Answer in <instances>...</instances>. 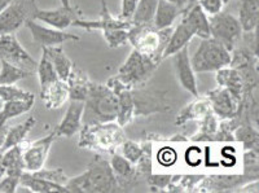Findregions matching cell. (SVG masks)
<instances>
[{
    "label": "cell",
    "mask_w": 259,
    "mask_h": 193,
    "mask_svg": "<svg viewBox=\"0 0 259 193\" xmlns=\"http://www.w3.org/2000/svg\"><path fill=\"white\" fill-rule=\"evenodd\" d=\"M118 185L119 181L109 162L101 156H95L84 173L69 178L65 188L74 193H105L117 192Z\"/></svg>",
    "instance_id": "6da1fadb"
},
{
    "label": "cell",
    "mask_w": 259,
    "mask_h": 193,
    "mask_svg": "<svg viewBox=\"0 0 259 193\" xmlns=\"http://www.w3.org/2000/svg\"><path fill=\"white\" fill-rule=\"evenodd\" d=\"M118 115V96L108 85H90L84 100L82 122L84 125L114 122Z\"/></svg>",
    "instance_id": "7a4b0ae2"
},
{
    "label": "cell",
    "mask_w": 259,
    "mask_h": 193,
    "mask_svg": "<svg viewBox=\"0 0 259 193\" xmlns=\"http://www.w3.org/2000/svg\"><path fill=\"white\" fill-rule=\"evenodd\" d=\"M171 31L172 27L158 30L153 25H133L128 30V43L139 53L161 62Z\"/></svg>",
    "instance_id": "3957f363"
},
{
    "label": "cell",
    "mask_w": 259,
    "mask_h": 193,
    "mask_svg": "<svg viewBox=\"0 0 259 193\" xmlns=\"http://www.w3.org/2000/svg\"><path fill=\"white\" fill-rule=\"evenodd\" d=\"M124 141L122 127L118 123H95L84 125L79 145L96 150L114 153V149Z\"/></svg>",
    "instance_id": "277c9868"
},
{
    "label": "cell",
    "mask_w": 259,
    "mask_h": 193,
    "mask_svg": "<svg viewBox=\"0 0 259 193\" xmlns=\"http://www.w3.org/2000/svg\"><path fill=\"white\" fill-rule=\"evenodd\" d=\"M231 61L232 52L211 36L201 39L200 46L191 59L194 73L218 71L222 67L230 66Z\"/></svg>",
    "instance_id": "5b68a950"
},
{
    "label": "cell",
    "mask_w": 259,
    "mask_h": 193,
    "mask_svg": "<svg viewBox=\"0 0 259 193\" xmlns=\"http://www.w3.org/2000/svg\"><path fill=\"white\" fill-rule=\"evenodd\" d=\"M158 65L159 62L154 59L134 50L128 56V59L119 67L115 79L124 87L131 88L143 81H147Z\"/></svg>",
    "instance_id": "8992f818"
},
{
    "label": "cell",
    "mask_w": 259,
    "mask_h": 193,
    "mask_svg": "<svg viewBox=\"0 0 259 193\" xmlns=\"http://www.w3.org/2000/svg\"><path fill=\"white\" fill-rule=\"evenodd\" d=\"M36 9L35 0H12L0 12V34H15L27 21L34 20Z\"/></svg>",
    "instance_id": "52a82bcc"
},
{
    "label": "cell",
    "mask_w": 259,
    "mask_h": 193,
    "mask_svg": "<svg viewBox=\"0 0 259 193\" xmlns=\"http://www.w3.org/2000/svg\"><path fill=\"white\" fill-rule=\"evenodd\" d=\"M210 21V35L215 41L221 42L224 47L232 52L236 44L239 43L242 36V27L239 18L231 13L219 12L211 16Z\"/></svg>",
    "instance_id": "ba28073f"
},
{
    "label": "cell",
    "mask_w": 259,
    "mask_h": 193,
    "mask_svg": "<svg viewBox=\"0 0 259 193\" xmlns=\"http://www.w3.org/2000/svg\"><path fill=\"white\" fill-rule=\"evenodd\" d=\"M0 60L16 65L30 73H36L38 62L21 46L15 34H0Z\"/></svg>",
    "instance_id": "9c48e42d"
},
{
    "label": "cell",
    "mask_w": 259,
    "mask_h": 193,
    "mask_svg": "<svg viewBox=\"0 0 259 193\" xmlns=\"http://www.w3.org/2000/svg\"><path fill=\"white\" fill-rule=\"evenodd\" d=\"M26 26L31 32L34 43L40 44L41 47H55V46H61L65 42L80 41L79 36L74 35L71 32L51 26H45V25L38 24L35 20L27 21Z\"/></svg>",
    "instance_id": "30bf717a"
},
{
    "label": "cell",
    "mask_w": 259,
    "mask_h": 193,
    "mask_svg": "<svg viewBox=\"0 0 259 193\" xmlns=\"http://www.w3.org/2000/svg\"><path fill=\"white\" fill-rule=\"evenodd\" d=\"M56 138V132L53 130L52 132L46 135L45 138L27 144L26 149L22 152L25 171H38L45 167L51 146Z\"/></svg>",
    "instance_id": "8fae6325"
},
{
    "label": "cell",
    "mask_w": 259,
    "mask_h": 193,
    "mask_svg": "<svg viewBox=\"0 0 259 193\" xmlns=\"http://www.w3.org/2000/svg\"><path fill=\"white\" fill-rule=\"evenodd\" d=\"M174 56V65L177 70L178 81L180 86L189 94L193 95L194 97H200L198 94V86L196 81V73L192 67L191 56H189V47L186 46L182 50L178 51Z\"/></svg>",
    "instance_id": "7c38bea8"
},
{
    "label": "cell",
    "mask_w": 259,
    "mask_h": 193,
    "mask_svg": "<svg viewBox=\"0 0 259 193\" xmlns=\"http://www.w3.org/2000/svg\"><path fill=\"white\" fill-rule=\"evenodd\" d=\"M71 26L80 27V29H84L87 31H104V30L109 29H130L133 26V22L131 21L122 20L121 17H113L109 13V9L106 8L105 2L103 0V11H101V15L99 20H82V18H75L73 21V25Z\"/></svg>",
    "instance_id": "4fadbf2b"
},
{
    "label": "cell",
    "mask_w": 259,
    "mask_h": 193,
    "mask_svg": "<svg viewBox=\"0 0 259 193\" xmlns=\"http://www.w3.org/2000/svg\"><path fill=\"white\" fill-rule=\"evenodd\" d=\"M209 103L211 111L222 120H231L240 111V104L233 99L232 95L223 87L209 92Z\"/></svg>",
    "instance_id": "5bb4252c"
},
{
    "label": "cell",
    "mask_w": 259,
    "mask_h": 193,
    "mask_svg": "<svg viewBox=\"0 0 259 193\" xmlns=\"http://www.w3.org/2000/svg\"><path fill=\"white\" fill-rule=\"evenodd\" d=\"M83 110H84V101L70 100L68 111L65 113L64 118L61 120L59 126L55 129L57 138L59 136L71 138L73 135H75L79 131L83 118Z\"/></svg>",
    "instance_id": "9a60e30c"
},
{
    "label": "cell",
    "mask_w": 259,
    "mask_h": 193,
    "mask_svg": "<svg viewBox=\"0 0 259 193\" xmlns=\"http://www.w3.org/2000/svg\"><path fill=\"white\" fill-rule=\"evenodd\" d=\"M77 18V15L74 12V9H66L64 7L59 9H51V11H45V9H36L34 20L40 21L47 26L55 27L59 30L68 29L73 25V21Z\"/></svg>",
    "instance_id": "2e32d148"
},
{
    "label": "cell",
    "mask_w": 259,
    "mask_h": 193,
    "mask_svg": "<svg viewBox=\"0 0 259 193\" xmlns=\"http://www.w3.org/2000/svg\"><path fill=\"white\" fill-rule=\"evenodd\" d=\"M194 31L191 27V25L186 21V18L183 17L182 21L177 25L175 29H172L171 31V35L168 38L167 44H166L165 50H163V53H162V61L170 56L175 55L178 51L182 50L183 47L188 46L189 42L194 38Z\"/></svg>",
    "instance_id": "e0dca14e"
},
{
    "label": "cell",
    "mask_w": 259,
    "mask_h": 193,
    "mask_svg": "<svg viewBox=\"0 0 259 193\" xmlns=\"http://www.w3.org/2000/svg\"><path fill=\"white\" fill-rule=\"evenodd\" d=\"M217 82H218L219 87L226 88L232 95L233 99L241 105V101L244 99L245 85L242 76L235 67L226 66L219 69L217 71Z\"/></svg>",
    "instance_id": "ac0fdd59"
},
{
    "label": "cell",
    "mask_w": 259,
    "mask_h": 193,
    "mask_svg": "<svg viewBox=\"0 0 259 193\" xmlns=\"http://www.w3.org/2000/svg\"><path fill=\"white\" fill-rule=\"evenodd\" d=\"M184 9L186 8H182L168 0H158L152 25L158 30L172 27L175 20L183 15Z\"/></svg>",
    "instance_id": "d6986e66"
},
{
    "label": "cell",
    "mask_w": 259,
    "mask_h": 193,
    "mask_svg": "<svg viewBox=\"0 0 259 193\" xmlns=\"http://www.w3.org/2000/svg\"><path fill=\"white\" fill-rule=\"evenodd\" d=\"M22 144L15 145L12 148L3 150L2 158H0V176L4 175H17L25 171L24 158H22Z\"/></svg>",
    "instance_id": "ffe728a7"
},
{
    "label": "cell",
    "mask_w": 259,
    "mask_h": 193,
    "mask_svg": "<svg viewBox=\"0 0 259 193\" xmlns=\"http://www.w3.org/2000/svg\"><path fill=\"white\" fill-rule=\"evenodd\" d=\"M183 17L191 25L193 29L194 35L201 39L210 38V21L207 18V15L202 11L197 3L192 4L188 8L184 9Z\"/></svg>",
    "instance_id": "44dd1931"
},
{
    "label": "cell",
    "mask_w": 259,
    "mask_h": 193,
    "mask_svg": "<svg viewBox=\"0 0 259 193\" xmlns=\"http://www.w3.org/2000/svg\"><path fill=\"white\" fill-rule=\"evenodd\" d=\"M20 185L25 187L27 192L48 193V192H68L65 185L46 180L43 178L34 175L31 171H24L20 176Z\"/></svg>",
    "instance_id": "7402d4cb"
},
{
    "label": "cell",
    "mask_w": 259,
    "mask_h": 193,
    "mask_svg": "<svg viewBox=\"0 0 259 193\" xmlns=\"http://www.w3.org/2000/svg\"><path fill=\"white\" fill-rule=\"evenodd\" d=\"M40 97L45 101L46 108L60 109L69 100V88L66 82L59 79L48 86L45 91H40Z\"/></svg>",
    "instance_id": "603a6c76"
},
{
    "label": "cell",
    "mask_w": 259,
    "mask_h": 193,
    "mask_svg": "<svg viewBox=\"0 0 259 193\" xmlns=\"http://www.w3.org/2000/svg\"><path fill=\"white\" fill-rule=\"evenodd\" d=\"M239 21L244 32L256 31L259 24V0H241Z\"/></svg>",
    "instance_id": "cb8c5ba5"
},
{
    "label": "cell",
    "mask_w": 259,
    "mask_h": 193,
    "mask_svg": "<svg viewBox=\"0 0 259 193\" xmlns=\"http://www.w3.org/2000/svg\"><path fill=\"white\" fill-rule=\"evenodd\" d=\"M43 51L48 55L51 62H52L55 70H56L57 75L61 81L66 82L70 75L71 70L74 69V64L71 60L69 59L68 55L64 52L60 46H55V47H43Z\"/></svg>",
    "instance_id": "d4e9b609"
},
{
    "label": "cell",
    "mask_w": 259,
    "mask_h": 193,
    "mask_svg": "<svg viewBox=\"0 0 259 193\" xmlns=\"http://www.w3.org/2000/svg\"><path fill=\"white\" fill-rule=\"evenodd\" d=\"M118 96V115L117 123L121 127H124L133 121L135 115V103L131 88H122L115 92Z\"/></svg>",
    "instance_id": "484cf974"
},
{
    "label": "cell",
    "mask_w": 259,
    "mask_h": 193,
    "mask_svg": "<svg viewBox=\"0 0 259 193\" xmlns=\"http://www.w3.org/2000/svg\"><path fill=\"white\" fill-rule=\"evenodd\" d=\"M66 85H68L69 88V100L84 101L87 94H89L91 82H90V79L87 78V75L82 70L74 66L68 81H66Z\"/></svg>",
    "instance_id": "4316f807"
},
{
    "label": "cell",
    "mask_w": 259,
    "mask_h": 193,
    "mask_svg": "<svg viewBox=\"0 0 259 193\" xmlns=\"http://www.w3.org/2000/svg\"><path fill=\"white\" fill-rule=\"evenodd\" d=\"M35 125H36V118L30 115L26 121L18 123V125H16V126L7 130L6 140H4V144L0 150L3 152V150L8 149V148H12V146L20 145V144L24 143L27 134L31 131L32 127L35 126Z\"/></svg>",
    "instance_id": "83f0119b"
},
{
    "label": "cell",
    "mask_w": 259,
    "mask_h": 193,
    "mask_svg": "<svg viewBox=\"0 0 259 193\" xmlns=\"http://www.w3.org/2000/svg\"><path fill=\"white\" fill-rule=\"evenodd\" d=\"M198 99V97H197ZM211 111L210 108V103L207 99H198L194 103L189 104L186 109H183L180 111V114L177 118V125H184V123L189 122L191 120H197V118H202Z\"/></svg>",
    "instance_id": "f1b7e54d"
},
{
    "label": "cell",
    "mask_w": 259,
    "mask_h": 193,
    "mask_svg": "<svg viewBox=\"0 0 259 193\" xmlns=\"http://www.w3.org/2000/svg\"><path fill=\"white\" fill-rule=\"evenodd\" d=\"M36 74H38L39 85H40V91H45L50 85L59 81V75H57L55 67H53L52 62H51L50 57L45 51H41V57L38 62V67H36Z\"/></svg>",
    "instance_id": "f546056e"
},
{
    "label": "cell",
    "mask_w": 259,
    "mask_h": 193,
    "mask_svg": "<svg viewBox=\"0 0 259 193\" xmlns=\"http://www.w3.org/2000/svg\"><path fill=\"white\" fill-rule=\"evenodd\" d=\"M35 100L25 101H4V105L0 110V125H6L9 120L25 114L34 105Z\"/></svg>",
    "instance_id": "4dcf8cb0"
},
{
    "label": "cell",
    "mask_w": 259,
    "mask_h": 193,
    "mask_svg": "<svg viewBox=\"0 0 259 193\" xmlns=\"http://www.w3.org/2000/svg\"><path fill=\"white\" fill-rule=\"evenodd\" d=\"M0 86H9L16 85L21 79L27 78V76L32 75V73L21 69V67L16 66V65L7 62L4 60H0Z\"/></svg>",
    "instance_id": "1f68e13d"
},
{
    "label": "cell",
    "mask_w": 259,
    "mask_h": 193,
    "mask_svg": "<svg viewBox=\"0 0 259 193\" xmlns=\"http://www.w3.org/2000/svg\"><path fill=\"white\" fill-rule=\"evenodd\" d=\"M233 140L241 144L245 150H258L259 134L250 125H241L235 130Z\"/></svg>",
    "instance_id": "d6a6232c"
},
{
    "label": "cell",
    "mask_w": 259,
    "mask_h": 193,
    "mask_svg": "<svg viewBox=\"0 0 259 193\" xmlns=\"http://www.w3.org/2000/svg\"><path fill=\"white\" fill-rule=\"evenodd\" d=\"M158 0H139L131 22L133 25H152Z\"/></svg>",
    "instance_id": "836d02e7"
},
{
    "label": "cell",
    "mask_w": 259,
    "mask_h": 193,
    "mask_svg": "<svg viewBox=\"0 0 259 193\" xmlns=\"http://www.w3.org/2000/svg\"><path fill=\"white\" fill-rule=\"evenodd\" d=\"M110 166H112L113 173L117 176L118 181L119 180H131L136 176L135 165L124 158L122 155H115L113 153L112 160H110Z\"/></svg>",
    "instance_id": "e575fe53"
},
{
    "label": "cell",
    "mask_w": 259,
    "mask_h": 193,
    "mask_svg": "<svg viewBox=\"0 0 259 193\" xmlns=\"http://www.w3.org/2000/svg\"><path fill=\"white\" fill-rule=\"evenodd\" d=\"M209 183H206V185H211V189L215 190H224L228 189V188L237 187V185L246 184V180H245L244 175H214L207 178Z\"/></svg>",
    "instance_id": "d590c367"
},
{
    "label": "cell",
    "mask_w": 259,
    "mask_h": 193,
    "mask_svg": "<svg viewBox=\"0 0 259 193\" xmlns=\"http://www.w3.org/2000/svg\"><path fill=\"white\" fill-rule=\"evenodd\" d=\"M0 99L3 101H25L35 100V95L30 91L16 87L15 85L0 86Z\"/></svg>",
    "instance_id": "8d00e7d4"
},
{
    "label": "cell",
    "mask_w": 259,
    "mask_h": 193,
    "mask_svg": "<svg viewBox=\"0 0 259 193\" xmlns=\"http://www.w3.org/2000/svg\"><path fill=\"white\" fill-rule=\"evenodd\" d=\"M244 178L246 184L258 180V150H245Z\"/></svg>",
    "instance_id": "74e56055"
},
{
    "label": "cell",
    "mask_w": 259,
    "mask_h": 193,
    "mask_svg": "<svg viewBox=\"0 0 259 193\" xmlns=\"http://www.w3.org/2000/svg\"><path fill=\"white\" fill-rule=\"evenodd\" d=\"M201 120H202L201 121V130L198 132V136L194 138V140H212L218 132V121L212 114V111L207 113Z\"/></svg>",
    "instance_id": "f35d334b"
},
{
    "label": "cell",
    "mask_w": 259,
    "mask_h": 193,
    "mask_svg": "<svg viewBox=\"0 0 259 193\" xmlns=\"http://www.w3.org/2000/svg\"><path fill=\"white\" fill-rule=\"evenodd\" d=\"M128 30L130 29H109L101 32L110 48H118L123 47L128 43Z\"/></svg>",
    "instance_id": "ab89813d"
},
{
    "label": "cell",
    "mask_w": 259,
    "mask_h": 193,
    "mask_svg": "<svg viewBox=\"0 0 259 193\" xmlns=\"http://www.w3.org/2000/svg\"><path fill=\"white\" fill-rule=\"evenodd\" d=\"M34 175L39 176V178H43L46 180L53 181V183H59V184L65 185L66 184V181L69 180L68 175L64 173V170L62 169H50V170H45L40 169L38 171H31Z\"/></svg>",
    "instance_id": "60d3db41"
},
{
    "label": "cell",
    "mask_w": 259,
    "mask_h": 193,
    "mask_svg": "<svg viewBox=\"0 0 259 193\" xmlns=\"http://www.w3.org/2000/svg\"><path fill=\"white\" fill-rule=\"evenodd\" d=\"M122 145V156L127 158L133 165L138 164L143 155V146L139 145L138 143L131 140H126L121 144Z\"/></svg>",
    "instance_id": "b9f144b4"
},
{
    "label": "cell",
    "mask_w": 259,
    "mask_h": 193,
    "mask_svg": "<svg viewBox=\"0 0 259 193\" xmlns=\"http://www.w3.org/2000/svg\"><path fill=\"white\" fill-rule=\"evenodd\" d=\"M157 161L163 167L174 166L178 161V153L171 146H162L157 153Z\"/></svg>",
    "instance_id": "7bdbcfd3"
},
{
    "label": "cell",
    "mask_w": 259,
    "mask_h": 193,
    "mask_svg": "<svg viewBox=\"0 0 259 193\" xmlns=\"http://www.w3.org/2000/svg\"><path fill=\"white\" fill-rule=\"evenodd\" d=\"M197 4L202 8L203 12L210 16L222 12L224 7L223 0H197Z\"/></svg>",
    "instance_id": "ee69618b"
},
{
    "label": "cell",
    "mask_w": 259,
    "mask_h": 193,
    "mask_svg": "<svg viewBox=\"0 0 259 193\" xmlns=\"http://www.w3.org/2000/svg\"><path fill=\"white\" fill-rule=\"evenodd\" d=\"M20 185V176L17 175H4L0 181V193H15Z\"/></svg>",
    "instance_id": "f6af8a7d"
},
{
    "label": "cell",
    "mask_w": 259,
    "mask_h": 193,
    "mask_svg": "<svg viewBox=\"0 0 259 193\" xmlns=\"http://www.w3.org/2000/svg\"><path fill=\"white\" fill-rule=\"evenodd\" d=\"M139 4V0H122V8H121V16L119 17L122 20L131 21L134 13L136 11V7Z\"/></svg>",
    "instance_id": "bcb514c9"
},
{
    "label": "cell",
    "mask_w": 259,
    "mask_h": 193,
    "mask_svg": "<svg viewBox=\"0 0 259 193\" xmlns=\"http://www.w3.org/2000/svg\"><path fill=\"white\" fill-rule=\"evenodd\" d=\"M186 162L189 166H198L202 162V150L197 146H191L186 152Z\"/></svg>",
    "instance_id": "7dc6e473"
},
{
    "label": "cell",
    "mask_w": 259,
    "mask_h": 193,
    "mask_svg": "<svg viewBox=\"0 0 259 193\" xmlns=\"http://www.w3.org/2000/svg\"><path fill=\"white\" fill-rule=\"evenodd\" d=\"M148 183L152 187H158V188H165L168 184H171L172 181V176L171 175H159V174H150L147 178Z\"/></svg>",
    "instance_id": "c3c4849f"
},
{
    "label": "cell",
    "mask_w": 259,
    "mask_h": 193,
    "mask_svg": "<svg viewBox=\"0 0 259 193\" xmlns=\"http://www.w3.org/2000/svg\"><path fill=\"white\" fill-rule=\"evenodd\" d=\"M222 156H223V161L222 165L226 167H232L236 165V157H235V149L231 150V153H227L226 149L222 150Z\"/></svg>",
    "instance_id": "681fc988"
},
{
    "label": "cell",
    "mask_w": 259,
    "mask_h": 193,
    "mask_svg": "<svg viewBox=\"0 0 259 193\" xmlns=\"http://www.w3.org/2000/svg\"><path fill=\"white\" fill-rule=\"evenodd\" d=\"M7 130H8V127H7L6 125H0V149H2V146H3V144H4V140H6Z\"/></svg>",
    "instance_id": "f907efd6"
},
{
    "label": "cell",
    "mask_w": 259,
    "mask_h": 193,
    "mask_svg": "<svg viewBox=\"0 0 259 193\" xmlns=\"http://www.w3.org/2000/svg\"><path fill=\"white\" fill-rule=\"evenodd\" d=\"M168 2H172V3L178 4V6L182 7V8H184V7L187 6V3H188V0H168Z\"/></svg>",
    "instance_id": "816d5d0a"
},
{
    "label": "cell",
    "mask_w": 259,
    "mask_h": 193,
    "mask_svg": "<svg viewBox=\"0 0 259 193\" xmlns=\"http://www.w3.org/2000/svg\"><path fill=\"white\" fill-rule=\"evenodd\" d=\"M60 2H61V6L64 7V8L73 9V7H71V3H70V0H60Z\"/></svg>",
    "instance_id": "f5cc1de1"
},
{
    "label": "cell",
    "mask_w": 259,
    "mask_h": 193,
    "mask_svg": "<svg viewBox=\"0 0 259 193\" xmlns=\"http://www.w3.org/2000/svg\"><path fill=\"white\" fill-rule=\"evenodd\" d=\"M11 2H12V0H0V12H2V11H3L9 3H11Z\"/></svg>",
    "instance_id": "db71d44e"
},
{
    "label": "cell",
    "mask_w": 259,
    "mask_h": 193,
    "mask_svg": "<svg viewBox=\"0 0 259 193\" xmlns=\"http://www.w3.org/2000/svg\"><path fill=\"white\" fill-rule=\"evenodd\" d=\"M3 105H4V101L2 99H0V110H2V108H3Z\"/></svg>",
    "instance_id": "11a10c76"
},
{
    "label": "cell",
    "mask_w": 259,
    "mask_h": 193,
    "mask_svg": "<svg viewBox=\"0 0 259 193\" xmlns=\"http://www.w3.org/2000/svg\"><path fill=\"white\" fill-rule=\"evenodd\" d=\"M2 153H3V152H2V150H0V158H2Z\"/></svg>",
    "instance_id": "9f6ffc18"
}]
</instances>
